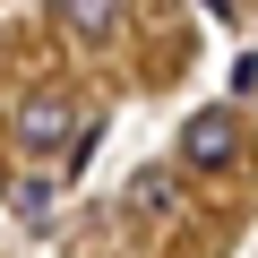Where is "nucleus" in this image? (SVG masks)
Instances as JSON below:
<instances>
[{
  "instance_id": "1",
  "label": "nucleus",
  "mask_w": 258,
  "mask_h": 258,
  "mask_svg": "<svg viewBox=\"0 0 258 258\" xmlns=\"http://www.w3.org/2000/svg\"><path fill=\"white\" fill-rule=\"evenodd\" d=\"M181 164H189V172L241 164V112H232V103H198V112L181 120Z\"/></svg>"
},
{
  "instance_id": "2",
  "label": "nucleus",
  "mask_w": 258,
  "mask_h": 258,
  "mask_svg": "<svg viewBox=\"0 0 258 258\" xmlns=\"http://www.w3.org/2000/svg\"><path fill=\"white\" fill-rule=\"evenodd\" d=\"M18 147H26L35 164H52L60 147H78V103H69V95H35V103H18Z\"/></svg>"
},
{
  "instance_id": "3",
  "label": "nucleus",
  "mask_w": 258,
  "mask_h": 258,
  "mask_svg": "<svg viewBox=\"0 0 258 258\" xmlns=\"http://www.w3.org/2000/svg\"><path fill=\"white\" fill-rule=\"evenodd\" d=\"M172 198H181V181L164 164H147L138 181H129V215H172Z\"/></svg>"
},
{
  "instance_id": "4",
  "label": "nucleus",
  "mask_w": 258,
  "mask_h": 258,
  "mask_svg": "<svg viewBox=\"0 0 258 258\" xmlns=\"http://www.w3.org/2000/svg\"><path fill=\"white\" fill-rule=\"evenodd\" d=\"M112 26H120V0H69V35L78 43H103Z\"/></svg>"
},
{
  "instance_id": "5",
  "label": "nucleus",
  "mask_w": 258,
  "mask_h": 258,
  "mask_svg": "<svg viewBox=\"0 0 258 258\" xmlns=\"http://www.w3.org/2000/svg\"><path fill=\"white\" fill-rule=\"evenodd\" d=\"M52 189H60V172H26V181H18V215H43Z\"/></svg>"
},
{
  "instance_id": "6",
  "label": "nucleus",
  "mask_w": 258,
  "mask_h": 258,
  "mask_svg": "<svg viewBox=\"0 0 258 258\" xmlns=\"http://www.w3.org/2000/svg\"><path fill=\"white\" fill-rule=\"evenodd\" d=\"M232 86H241V95H258V52H241V60H232Z\"/></svg>"
}]
</instances>
